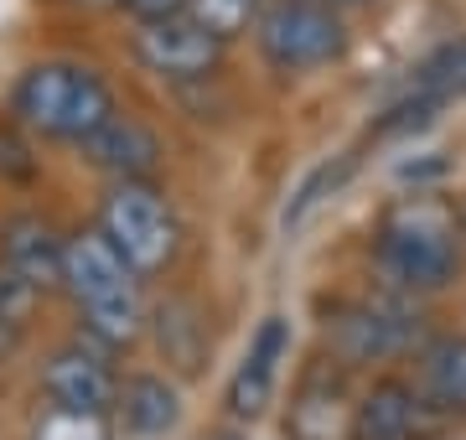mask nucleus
<instances>
[{"instance_id": "nucleus-1", "label": "nucleus", "mask_w": 466, "mask_h": 440, "mask_svg": "<svg viewBox=\"0 0 466 440\" xmlns=\"http://www.w3.org/2000/svg\"><path fill=\"white\" fill-rule=\"evenodd\" d=\"M373 265L400 295H431L461 270V218L441 197H404L383 213L373 238Z\"/></svg>"}, {"instance_id": "nucleus-22", "label": "nucleus", "mask_w": 466, "mask_h": 440, "mask_svg": "<svg viewBox=\"0 0 466 440\" xmlns=\"http://www.w3.org/2000/svg\"><path fill=\"white\" fill-rule=\"evenodd\" d=\"M67 5H78V11H109V5H125V0H67Z\"/></svg>"}, {"instance_id": "nucleus-18", "label": "nucleus", "mask_w": 466, "mask_h": 440, "mask_svg": "<svg viewBox=\"0 0 466 440\" xmlns=\"http://www.w3.org/2000/svg\"><path fill=\"white\" fill-rule=\"evenodd\" d=\"M352 171H358V155H337V161H321V166L311 171L306 182H300V192L290 197V207H285V228H300V223H306V213H311L317 203H327V197H332L337 186L348 182Z\"/></svg>"}, {"instance_id": "nucleus-6", "label": "nucleus", "mask_w": 466, "mask_h": 440, "mask_svg": "<svg viewBox=\"0 0 466 440\" xmlns=\"http://www.w3.org/2000/svg\"><path fill=\"white\" fill-rule=\"evenodd\" d=\"M99 228L135 275H161L177 259V218L150 182H115Z\"/></svg>"}, {"instance_id": "nucleus-11", "label": "nucleus", "mask_w": 466, "mask_h": 440, "mask_svg": "<svg viewBox=\"0 0 466 440\" xmlns=\"http://www.w3.org/2000/svg\"><path fill=\"white\" fill-rule=\"evenodd\" d=\"M290 347V322L285 316H265L254 332L244 363L228 378V415L233 420H259L265 405L275 399V378H280V357Z\"/></svg>"}, {"instance_id": "nucleus-4", "label": "nucleus", "mask_w": 466, "mask_h": 440, "mask_svg": "<svg viewBox=\"0 0 466 440\" xmlns=\"http://www.w3.org/2000/svg\"><path fill=\"white\" fill-rule=\"evenodd\" d=\"M425 337V322L410 295L389 290V295H368V301H342L327 316V347L342 368H368V363H389V357L410 353Z\"/></svg>"}, {"instance_id": "nucleus-23", "label": "nucleus", "mask_w": 466, "mask_h": 440, "mask_svg": "<svg viewBox=\"0 0 466 440\" xmlns=\"http://www.w3.org/2000/svg\"><path fill=\"white\" fill-rule=\"evenodd\" d=\"M327 5H337V11H342V5H363V0H327Z\"/></svg>"}, {"instance_id": "nucleus-20", "label": "nucleus", "mask_w": 466, "mask_h": 440, "mask_svg": "<svg viewBox=\"0 0 466 440\" xmlns=\"http://www.w3.org/2000/svg\"><path fill=\"white\" fill-rule=\"evenodd\" d=\"M36 440H109L104 415H78V409H52L36 425Z\"/></svg>"}, {"instance_id": "nucleus-21", "label": "nucleus", "mask_w": 466, "mask_h": 440, "mask_svg": "<svg viewBox=\"0 0 466 440\" xmlns=\"http://www.w3.org/2000/svg\"><path fill=\"white\" fill-rule=\"evenodd\" d=\"M140 21H161V16H182L187 0H125Z\"/></svg>"}, {"instance_id": "nucleus-25", "label": "nucleus", "mask_w": 466, "mask_h": 440, "mask_svg": "<svg viewBox=\"0 0 466 440\" xmlns=\"http://www.w3.org/2000/svg\"><path fill=\"white\" fill-rule=\"evenodd\" d=\"M213 440H238V435H213Z\"/></svg>"}, {"instance_id": "nucleus-5", "label": "nucleus", "mask_w": 466, "mask_h": 440, "mask_svg": "<svg viewBox=\"0 0 466 440\" xmlns=\"http://www.w3.org/2000/svg\"><path fill=\"white\" fill-rule=\"evenodd\" d=\"M259 52L280 73H317L332 68L348 52V26L327 0H269L254 21Z\"/></svg>"}, {"instance_id": "nucleus-10", "label": "nucleus", "mask_w": 466, "mask_h": 440, "mask_svg": "<svg viewBox=\"0 0 466 440\" xmlns=\"http://www.w3.org/2000/svg\"><path fill=\"white\" fill-rule=\"evenodd\" d=\"M63 249L67 238L47 218H36V213H16L0 228V265L11 275H21L36 295L63 285Z\"/></svg>"}, {"instance_id": "nucleus-2", "label": "nucleus", "mask_w": 466, "mask_h": 440, "mask_svg": "<svg viewBox=\"0 0 466 440\" xmlns=\"http://www.w3.org/2000/svg\"><path fill=\"white\" fill-rule=\"evenodd\" d=\"M63 285L78 301L84 332L99 347H130L146 332V301H140V280L125 265L115 244L104 238V228L94 234H73L63 249Z\"/></svg>"}, {"instance_id": "nucleus-19", "label": "nucleus", "mask_w": 466, "mask_h": 440, "mask_svg": "<svg viewBox=\"0 0 466 440\" xmlns=\"http://www.w3.org/2000/svg\"><path fill=\"white\" fill-rule=\"evenodd\" d=\"M441 115V99L435 94H425V88H415L410 99L389 104L379 119H373V135L379 140H400V135H415V130H425L431 119Z\"/></svg>"}, {"instance_id": "nucleus-14", "label": "nucleus", "mask_w": 466, "mask_h": 440, "mask_svg": "<svg viewBox=\"0 0 466 440\" xmlns=\"http://www.w3.org/2000/svg\"><path fill=\"white\" fill-rule=\"evenodd\" d=\"M420 394L441 415L466 420V337H431L420 347Z\"/></svg>"}, {"instance_id": "nucleus-24", "label": "nucleus", "mask_w": 466, "mask_h": 440, "mask_svg": "<svg viewBox=\"0 0 466 440\" xmlns=\"http://www.w3.org/2000/svg\"><path fill=\"white\" fill-rule=\"evenodd\" d=\"M456 218H461V234H466V203H461V213H456Z\"/></svg>"}, {"instance_id": "nucleus-16", "label": "nucleus", "mask_w": 466, "mask_h": 440, "mask_svg": "<svg viewBox=\"0 0 466 440\" xmlns=\"http://www.w3.org/2000/svg\"><path fill=\"white\" fill-rule=\"evenodd\" d=\"M259 11H265V0H187V16L198 21L202 32H213L218 42L254 32Z\"/></svg>"}, {"instance_id": "nucleus-13", "label": "nucleus", "mask_w": 466, "mask_h": 440, "mask_svg": "<svg viewBox=\"0 0 466 440\" xmlns=\"http://www.w3.org/2000/svg\"><path fill=\"white\" fill-rule=\"evenodd\" d=\"M84 151L94 155V166L115 171L119 182H146L150 171L161 166V140L150 135L140 119H130V115L104 119L99 130L84 140Z\"/></svg>"}, {"instance_id": "nucleus-8", "label": "nucleus", "mask_w": 466, "mask_h": 440, "mask_svg": "<svg viewBox=\"0 0 466 440\" xmlns=\"http://www.w3.org/2000/svg\"><path fill=\"white\" fill-rule=\"evenodd\" d=\"M42 389H47L52 409H78V415H109L119 399V378L109 368V357L104 347H84V342H73V347H57L47 357V368H42Z\"/></svg>"}, {"instance_id": "nucleus-15", "label": "nucleus", "mask_w": 466, "mask_h": 440, "mask_svg": "<svg viewBox=\"0 0 466 440\" xmlns=\"http://www.w3.org/2000/svg\"><path fill=\"white\" fill-rule=\"evenodd\" d=\"M119 420H125V430L130 435H167L171 425L182 420V405H177V389H171L167 378H156V373H140V378H130L125 389H119L115 399Z\"/></svg>"}, {"instance_id": "nucleus-7", "label": "nucleus", "mask_w": 466, "mask_h": 440, "mask_svg": "<svg viewBox=\"0 0 466 440\" xmlns=\"http://www.w3.org/2000/svg\"><path fill=\"white\" fill-rule=\"evenodd\" d=\"M135 57L146 63L156 78L167 84H202L218 73L223 42L213 32H202L198 21L187 16H161V21H140L135 26Z\"/></svg>"}, {"instance_id": "nucleus-17", "label": "nucleus", "mask_w": 466, "mask_h": 440, "mask_svg": "<svg viewBox=\"0 0 466 440\" xmlns=\"http://www.w3.org/2000/svg\"><path fill=\"white\" fill-rule=\"evenodd\" d=\"M415 88L435 94V99H466V36L461 42H446L441 52H431L425 63H420V78Z\"/></svg>"}, {"instance_id": "nucleus-3", "label": "nucleus", "mask_w": 466, "mask_h": 440, "mask_svg": "<svg viewBox=\"0 0 466 440\" xmlns=\"http://www.w3.org/2000/svg\"><path fill=\"white\" fill-rule=\"evenodd\" d=\"M11 109L26 130L47 140H78L84 145L104 119H115V94L94 68L84 63H36L21 73Z\"/></svg>"}, {"instance_id": "nucleus-9", "label": "nucleus", "mask_w": 466, "mask_h": 440, "mask_svg": "<svg viewBox=\"0 0 466 440\" xmlns=\"http://www.w3.org/2000/svg\"><path fill=\"white\" fill-rule=\"evenodd\" d=\"M441 409L404 378H379L373 389L352 405L348 440H425V425Z\"/></svg>"}, {"instance_id": "nucleus-12", "label": "nucleus", "mask_w": 466, "mask_h": 440, "mask_svg": "<svg viewBox=\"0 0 466 440\" xmlns=\"http://www.w3.org/2000/svg\"><path fill=\"white\" fill-rule=\"evenodd\" d=\"M352 430V399L348 378L332 368H311L300 378L290 415H285V435L290 440H348Z\"/></svg>"}]
</instances>
